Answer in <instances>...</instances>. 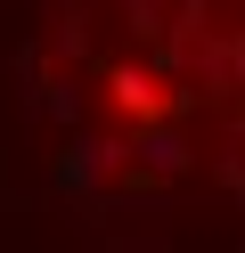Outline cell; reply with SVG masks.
Instances as JSON below:
<instances>
[{
  "instance_id": "1",
  "label": "cell",
  "mask_w": 245,
  "mask_h": 253,
  "mask_svg": "<svg viewBox=\"0 0 245 253\" xmlns=\"http://www.w3.org/2000/svg\"><path fill=\"white\" fill-rule=\"evenodd\" d=\"M41 106L114 204H245V0H57Z\"/></svg>"
}]
</instances>
